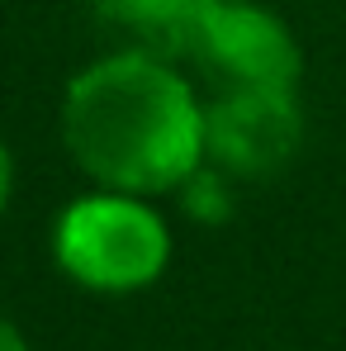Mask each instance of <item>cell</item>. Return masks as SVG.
<instances>
[{"label": "cell", "mask_w": 346, "mask_h": 351, "mask_svg": "<svg viewBox=\"0 0 346 351\" xmlns=\"http://www.w3.org/2000/svg\"><path fill=\"white\" fill-rule=\"evenodd\" d=\"M62 143L100 190L166 195L204 162V100L166 58L119 48L71 76Z\"/></svg>", "instance_id": "6da1fadb"}, {"label": "cell", "mask_w": 346, "mask_h": 351, "mask_svg": "<svg viewBox=\"0 0 346 351\" xmlns=\"http://www.w3.org/2000/svg\"><path fill=\"white\" fill-rule=\"evenodd\" d=\"M53 256L86 290L133 294V290H147L166 271L171 233L143 195L100 190V195L71 199L58 214Z\"/></svg>", "instance_id": "7a4b0ae2"}, {"label": "cell", "mask_w": 346, "mask_h": 351, "mask_svg": "<svg viewBox=\"0 0 346 351\" xmlns=\"http://www.w3.org/2000/svg\"><path fill=\"white\" fill-rule=\"evenodd\" d=\"M185 62H195L199 76L214 81V90H294L304 71L285 19H275L256 0H209Z\"/></svg>", "instance_id": "3957f363"}, {"label": "cell", "mask_w": 346, "mask_h": 351, "mask_svg": "<svg viewBox=\"0 0 346 351\" xmlns=\"http://www.w3.org/2000/svg\"><path fill=\"white\" fill-rule=\"evenodd\" d=\"M294 90H219L204 105V162L228 176H275L299 152Z\"/></svg>", "instance_id": "277c9868"}, {"label": "cell", "mask_w": 346, "mask_h": 351, "mask_svg": "<svg viewBox=\"0 0 346 351\" xmlns=\"http://www.w3.org/2000/svg\"><path fill=\"white\" fill-rule=\"evenodd\" d=\"M204 5L209 0H100V14L128 38V48L175 62L185 58Z\"/></svg>", "instance_id": "5b68a950"}, {"label": "cell", "mask_w": 346, "mask_h": 351, "mask_svg": "<svg viewBox=\"0 0 346 351\" xmlns=\"http://www.w3.org/2000/svg\"><path fill=\"white\" fill-rule=\"evenodd\" d=\"M180 204H185V214L199 219V223H223V219H232L228 171H219L214 162H199L195 171L180 180Z\"/></svg>", "instance_id": "8992f818"}, {"label": "cell", "mask_w": 346, "mask_h": 351, "mask_svg": "<svg viewBox=\"0 0 346 351\" xmlns=\"http://www.w3.org/2000/svg\"><path fill=\"white\" fill-rule=\"evenodd\" d=\"M10 190H14V157H10V147L0 143V214H5V204H10Z\"/></svg>", "instance_id": "52a82bcc"}, {"label": "cell", "mask_w": 346, "mask_h": 351, "mask_svg": "<svg viewBox=\"0 0 346 351\" xmlns=\"http://www.w3.org/2000/svg\"><path fill=\"white\" fill-rule=\"evenodd\" d=\"M0 351H29V342H24V332L10 323V318H0Z\"/></svg>", "instance_id": "ba28073f"}]
</instances>
